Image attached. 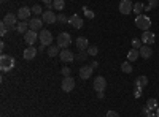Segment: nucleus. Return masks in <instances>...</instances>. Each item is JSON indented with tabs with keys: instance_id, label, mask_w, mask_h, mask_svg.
<instances>
[{
	"instance_id": "f257e3e1",
	"label": "nucleus",
	"mask_w": 159,
	"mask_h": 117,
	"mask_svg": "<svg viewBox=\"0 0 159 117\" xmlns=\"http://www.w3.org/2000/svg\"><path fill=\"white\" fill-rule=\"evenodd\" d=\"M13 68H15V59L11 56H7V54L0 56V70L2 71H11Z\"/></svg>"
},
{
	"instance_id": "f03ea898",
	"label": "nucleus",
	"mask_w": 159,
	"mask_h": 117,
	"mask_svg": "<svg viewBox=\"0 0 159 117\" xmlns=\"http://www.w3.org/2000/svg\"><path fill=\"white\" fill-rule=\"evenodd\" d=\"M135 25H137V29H140V30H150V27H151V19L147 16V15H139V16H135Z\"/></svg>"
},
{
	"instance_id": "7ed1b4c3",
	"label": "nucleus",
	"mask_w": 159,
	"mask_h": 117,
	"mask_svg": "<svg viewBox=\"0 0 159 117\" xmlns=\"http://www.w3.org/2000/svg\"><path fill=\"white\" fill-rule=\"evenodd\" d=\"M7 27H8V30H11V29H16V25H18V15H13V13H8V15H5V18H3V21H2Z\"/></svg>"
},
{
	"instance_id": "20e7f679",
	"label": "nucleus",
	"mask_w": 159,
	"mask_h": 117,
	"mask_svg": "<svg viewBox=\"0 0 159 117\" xmlns=\"http://www.w3.org/2000/svg\"><path fill=\"white\" fill-rule=\"evenodd\" d=\"M38 40H40V43H42L43 46H51V43H52L54 38H52V33L49 30H40Z\"/></svg>"
},
{
	"instance_id": "39448f33",
	"label": "nucleus",
	"mask_w": 159,
	"mask_h": 117,
	"mask_svg": "<svg viewBox=\"0 0 159 117\" xmlns=\"http://www.w3.org/2000/svg\"><path fill=\"white\" fill-rule=\"evenodd\" d=\"M70 43H72V36H70V33H67V32H61L59 35H57V46L59 48H67V46H70Z\"/></svg>"
},
{
	"instance_id": "423d86ee",
	"label": "nucleus",
	"mask_w": 159,
	"mask_h": 117,
	"mask_svg": "<svg viewBox=\"0 0 159 117\" xmlns=\"http://www.w3.org/2000/svg\"><path fill=\"white\" fill-rule=\"evenodd\" d=\"M118 8H119V13L126 16V15H129V13L134 11V3H132L130 0H121Z\"/></svg>"
},
{
	"instance_id": "0eeeda50",
	"label": "nucleus",
	"mask_w": 159,
	"mask_h": 117,
	"mask_svg": "<svg viewBox=\"0 0 159 117\" xmlns=\"http://www.w3.org/2000/svg\"><path fill=\"white\" fill-rule=\"evenodd\" d=\"M61 89L64 90V92H72V90L75 89V79L72 76L64 77V79L61 81Z\"/></svg>"
},
{
	"instance_id": "6e6552de",
	"label": "nucleus",
	"mask_w": 159,
	"mask_h": 117,
	"mask_svg": "<svg viewBox=\"0 0 159 117\" xmlns=\"http://www.w3.org/2000/svg\"><path fill=\"white\" fill-rule=\"evenodd\" d=\"M142 43L143 44H148V46H151L154 41H156V35L153 33V32H150V30H145L143 33H142Z\"/></svg>"
},
{
	"instance_id": "1a4fd4ad",
	"label": "nucleus",
	"mask_w": 159,
	"mask_h": 117,
	"mask_svg": "<svg viewBox=\"0 0 159 117\" xmlns=\"http://www.w3.org/2000/svg\"><path fill=\"white\" fill-rule=\"evenodd\" d=\"M92 87H94L96 92H103L105 87H107V81H105L103 76H97L94 79V84H92Z\"/></svg>"
},
{
	"instance_id": "9d476101",
	"label": "nucleus",
	"mask_w": 159,
	"mask_h": 117,
	"mask_svg": "<svg viewBox=\"0 0 159 117\" xmlns=\"http://www.w3.org/2000/svg\"><path fill=\"white\" fill-rule=\"evenodd\" d=\"M42 19H43V22H46V24H54V22H57V16H56V15H54V13H52L51 10L43 11Z\"/></svg>"
},
{
	"instance_id": "9b49d317",
	"label": "nucleus",
	"mask_w": 159,
	"mask_h": 117,
	"mask_svg": "<svg viewBox=\"0 0 159 117\" xmlns=\"http://www.w3.org/2000/svg\"><path fill=\"white\" fill-rule=\"evenodd\" d=\"M30 13H32V8L29 6H21L18 10V19L19 21H27L30 18Z\"/></svg>"
},
{
	"instance_id": "f8f14e48",
	"label": "nucleus",
	"mask_w": 159,
	"mask_h": 117,
	"mask_svg": "<svg viewBox=\"0 0 159 117\" xmlns=\"http://www.w3.org/2000/svg\"><path fill=\"white\" fill-rule=\"evenodd\" d=\"M42 27H43V19H40V18H32V19H29V29L30 30H42Z\"/></svg>"
},
{
	"instance_id": "ddd939ff",
	"label": "nucleus",
	"mask_w": 159,
	"mask_h": 117,
	"mask_svg": "<svg viewBox=\"0 0 159 117\" xmlns=\"http://www.w3.org/2000/svg\"><path fill=\"white\" fill-rule=\"evenodd\" d=\"M69 24L72 25V27H75V29H81L83 25H84V21L80 18L78 15H73V16L69 18Z\"/></svg>"
},
{
	"instance_id": "4468645a",
	"label": "nucleus",
	"mask_w": 159,
	"mask_h": 117,
	"mask_svg": "<svg viewBox=\"0 0 159 117\" xmlns=\"http://www.w3.org/2000/svg\"><path fill=\"white\" fill-rule=\"evenodd\" d=\"M92 73H94V68H92L91 65H86V67L80 68V77H81V79H89L92 76Z\"/></svg>"
},
{
	"instance_id": "2eb2a0df",
	"label": "nucleus",
	"mask_w": 159,
	"mask_h": 117,
	"mask_svg": "<svg viewBox=\"0 0 159 117\" xmlns=\"http://www.w3.org/2000/svg\"><path fill=\"white\" fill-rule=\"evenodd\" d=\"M75 44H76L78 51H88V48H89V41H88L86 36H78Z\"/></svg>"
},
{
	"instance_id": "dca6fc26",
	"label": "nucleus",
	"mask_w": 159,
	"mask_h": 117,
	"mask_svg": "<svg viewBox=\"0 0 159 117\" xmlns=\"http://www.w3.org/2000/svg\"><path fill=\"white\" fill-rule=\"evenodd\" d=\"M37 38H38V35H37V32L35 30H29L27 33H24V41L27 43V44H35V41H37Z\"/></svg>"
},
{
	"instance_id": "f3484780",
	"label": "nucleus",
	"mask_w": 159,
	"mask_h": 117,
	"mask_svg": "<svg viewBox=\"0 0 159 117\" xmlns=\"http://www.w3.org/2000/svg\"><path fill=\"white\" fill-rule=\"evenodd\" d=\"M73 59H75L73 52H72V51H69L67 48L61 51V60H62V62H65V63H67V62H72Z\"/></svg>"
},
{
	"instance_id": "a211bd4d",
	"label": "nucleus",
	"mask_w": 159,
	"mask_h": 117,
	"mask_svg": "<svg viewBox=\"0 0 159 117\" xmlns=\"http://www.w3.org/2000/svg\"><path fill=\"white\" fill-rule=\"evenodd\" d=\"M139 52H140V57H143V59H150V57L153 56V49H151V46L145 44V46H142V48L139 49Z\"/></svg>"
},
{
	"instance_id": "6ab92c4d",
	"label": "nucleus",
	"mask_w": 159,
	"mask_h": 117,
	"mask_svg": "<svg viewBox=\"0 0 159 117\" xmlns=\"http://www.w3.org/2000/svg\"><path fill=\"white\" fill-rule=\"evenodd\" d=\"M37 52H38V49H35L34 46H29L27 49L24 51V59L25 60H32V59H35V56H37Z\"/></svg>"
},
{
	"instance_id": "aec40b11",
	"label": "nucleus",
	"mask_w": 159,
	"mask_h": 117,
	"mask_svg": "<svg viewBox=\"0 0 159 117\" xmlns=\"http://www.w3.org/2000/svg\"><path fill=\"white\" fill-rule=\"evenodd\" d=\"M30 29H29V21H19L18 25H16V32L18 33H27Z\"/></svg>"
},
{
	"instance_id": "412c9836",
	"label": "nucleus",
	"mask_w": 159,
	"mask_h": 117,
	"mask_svg": "<svg viewBox=\"0 0 159 117\" xmlns=\"http://www.w3.org/2000/svg\"><path fill=\"white\" fill-rule=\"evenodd\" d=\"M140 57V52H139V49H134V48H132L130 51H129V52H127V60L132 63V62H135L137 59Z\"/></svg>"
},
{
	"instance_id": "4be33fe9",
	"label": "nucleus",
	"mask_w": 159,
	"mask_h": 117,
	"mask_svg": "<svg viewBox=\"0 0 159 117\" xmlns=\"http://www.w3.org/2000/svg\"><path fill=\"white\" fill-rule=\"evenodd\" d=\"M134 84L139 86V87H145V86L148 84V77H147V76H139L137 79L134 81Z\"/></svg>"
},
{
	"instance_id": "5701e85b",
	"label": "nucleus",
	"mask_w": 159,
	"mask_h": 117,
	"mask_svg": "<svg viewBox=\"0 0 159 117\" xmlns=\"http://www.w3.org/2000/svg\"><path fill=\"white\" fill-rule=\"evenodd\" d=\"M59 46H48V56L49 57H56L59 54Z\"/></svg>"
},
{
	"instance_id": "b1692460",
	"label": "nucleus",
	"mask_w": 159,
	"mask_h": 117,
	"mask_svg": "<svg viewBox=\"0 0 159 117\" xmlns=\"http://www.w3.org/2000/svg\"><path fill=\"white\" fill-rule=\"evenodd\" d=\"M142 11H145V5L142 2H135L134 3V13L139 16V15H142Z\"/></svg>"
},
{
	"instance_id": "393cba45",
	"label": "nucleus",
	"mask_w": 159,
	"mask_h": 117,
	"mask_svg": "<svg viewBox=\"0 0 159 117\" xmlns=\"http://www.w3.org/2000/svg\"><path fill=\"white\" fill-rule=\"evenodd\" d=\"M64 6H65V0H54V2H52V8H54V10L62 11Z\"/></svg>"
},
{
	"instance_id": "a878e982",
	"label": "nucleus",
	"mask_w": 159,
	"mask_h": 117,
	"mask_svg": "<svg viewBox=\"0 0 159 117\" xmlns=\"http://www.w3.org/2000/svg\"><path fill=\"white\" fill-rule=\"evenodd\" d=\"M121 70L126 73V74H129V73H132V65H130V62L127 60V62H123L121 63Z\"/></svg>"
},
{
	"instance_id": "bb28decb",
	"label": "nucleus",
	"mask_w": 159,
	"mask_h": 117,
	"mask_svg": "<svg viewBox=\"0 0 159 117\" xmlns=\"http://www.w3.org/2000/svg\"><path fill=\"white\" fill-rule=\"evenodd\" d=\"M147 106H148L150 109H157L159 103H157V100H156V98H150V100L147 101Z\"/></svg>"
},
{
	"instance_id": "cd10ccee",
	"label": "nucleus",
	"mask_w": 159,
	"mask_h": 117,
	"mask_svg": "<svg viewBox=\"0 0 159 117\" xmlns=\"http://www.w3.org/2000/svg\"><path fill=\"white\" fill-rule=\"evenodd\" d=\"M30 8H32L34 15H43V8L40 6V5H34V6H30Z\"/></svg>"
},
{
	"instance_id": "c85d7f7f",
	"label": "nucleus",
	"mask_w": 159,
	"mask_h": 117,
	"mask_svg": "<svg viewBox=\"0 0 159 117\" xmlns=\"http://www.w3.org/2000/svg\"><path fill=\"white\" fill-rule=\"evenodd\" d=\"M97 52H99V48L97 46H89L88 48V54L89 56H97Z\"/></svg>"
},
{
	"instance_id": "c756f323",
	"label": "nucleus",
	"mask_w": 159,
	"mask_h": 117,
	"mask_svg": "<svg viewBox=\"0 0 159 117\" xmlns=\"http://www.w3.org/2000/svg\"><path fill=\"white\" fill-rule=\"evenodd\" d=\"M142 94H143V87L135 86V89H134V97H135V98H140V97H142Z\"/></svg>"
},
{
	"instance_id": "7c9ffc66",
	"label": "nucleus",
	"mask_w": 159,
	"mask_h": 117,
	"mask_svg": "<svg viewBox=\"0 0 159 117\" xmlns=\"http://www.w3.org/2000/svg\"><path fill=\"white\" fill-rule=\"evenodd\" d=\"M86 56H89L88 51H80L78 56H76V60H86Z\"/></svg>"
},
{
	"instance_id": "2f4dec72",
	"label": "nucleus",
	"mask_w": 159,
	"mask_h": 117,
	"mask_svg": "<svg viewBox=\"0 0 159 117\" xmlns=\"http://www.w3.org/2000/svg\"><path fill=\"white\" fill-rule=\"evenodd\" d=\"M83 11H84V15H86V18H89V19H92L96 15H94V11H91L89 8H86V6H83Z\"/></svg>"
},
{
	"instance_id": "473e14b6",
	"label": "nucleus",
	"mask_w": 159,
	"mask_h": 117,
	"mask_svg": "<svg viewBox=\"0 0 159 117\" xmlns=\"http://www.w3.org/2000/svg\"><path fill=\"white\" fill-rule=\"evenodd\" d=\"M132 46H134V49H140V48H142V40H139V38H134V40H132Z\"/></svg>"
},
{
	"instance_id": "72a5a7b5",
	"label": "nucleus",
	"mask_w": 159,
	"mask_h": 117,
	"mask_svg": "<svg viewBox=\"0 0 159 117\" xmlns=\"http://www.w3.org/2000/svg\"><path fill=\"white\" fill-rule=\"evenodd\" d=\"M57 22H61V24H67V22H69V18L65 16V15H62V13H61V15L57 16Z\"/></svg>"
},
{
	"instance_id": "f704fd0d",
	"label": "nucleus",
	"mask_w": 159,
	"mask_h": 117,
	"mask_svg": "<svg viewBox=\"0 0 159 117\" xmlns=\"http://www.w3.org/2000/svg\"><path fill=\"white\" fill-rule=\"evenodd\" d=\"M8 33V27H7V25L2 22V24H0V35H2V36H5Z\"/></svg>"
},
{
	"instance_id": "c9c22d12",
	"label": "nucleus",
	"mask_w": 159,
	"mask_h": 117,
	"mask_svg": "<svg viewBox=\"0 0 159 117\" xmlns=\"http://www.w3.org/2000/svg\"><path fill=\"white\" fill-rule=\"evenodd\" d=\"M70 71H72V70H70L69 67H64V68L61 70V73H62V76H64V77H67V76H70Z\"/></svg>"
},
{
	"instance_id": "e433bc0d",
	"label": "nucleus",
	"mask_w": 159,
	"mask_h": 117,
	"mask_svg": "<svg viewBox=\"0 0 159 117\" xmlns=\"http://www.w3.org/2000/svg\"><path fill=\"white\" fill-rule=\"evenodd\" d=\"M148 5H150L151 8H156V6L159 5V0H148Z\"/></svg>"
},
{
	"instance_id": "4c0bfd02",
	"label": "nucleus",
	"mask_w": 159,
	"mask_h": 117,
	"mask_svg": "<svg viewBox=\"0 0 159 117\" xmlns=\"http://www.w3.org/2000/svg\"><path fill=\"white\" fill-rule=\"evenodd\" d=\"M105 117H119V114H118L116 111H108Z\"/></svg>"
},
{
	"instance_id": "58836bf2",
	"label": "nucleus",
	"mask_w": 159,
	"mask_h": 117,
	"mask_svg": "<svg viewBox=\"0 0 159 117\" xmlns=\"http://www.w3.org/2000/svg\"><path fill=\"white\" fill-rule=\"evenodd\" d=\"M142 112H143V115H150V114H151V109H150L148 106H145V108L142 109Z\"/></svg>"
},
{
	"instance_id": "ea45409f",
	"label": "nucleus",
	"mask_w": 159,
	"mask_h": 117,
	"mask_svg": "<svg viewBox=\"0 0 159 117\" xmlns=\"http://www.w3.org/2000/svg\"><path fill=\"white\" fill-rule=\"evenodd\" d=\"M91 67H92V68H94V70H96V68L99 67V62H96V60H94V62H92V63H91Z\"/></svg>"
},
{
	"instance_id": "a19ab883",
	"label": "nucleus",
	"mask_w": 159,
	"mask_h": 117,
	"mask_svg": "<svg viewBox=\"0 0 159 117\" xmlns=\"http://www.w3.org/2000/svg\"><path fill=\"white\" fill-rule=\"evenodd\" d=\"M42 2H43V3H46V5H51L52 2H54V0H42Z\"/></svg>"
},
{
	"instance_id": "79ce46f5",
	"label": "nucleus",
	"mask_w": 159,
	"mask_h": 117,
	"mask_svg": "<svg viewBox=\"0 0 159 117\" xmlns=\"http://www.w3.org/2000/svg\"><path fill=\"white\" fill-rule=\"evenodd\" d=\"M97 97H99V98H105V95H103V92H97Z\"/></svg>"
},
{
	"instance_id": "37998d69",
	"label": "nucleus",
	"mask_w": 159,
	"mask_h": 117,
	"mask_svg": "<svg viewBox=\"0 0 159 117\" xmlns=\"http://www.w3.org/2000/svg\"><path fill=\"white\" fill-rule=\"evenodd\" d=\"M147 117H157V115H156V114H153V112H151V114H150V115H147Z\"/></svg>"
},
{
	"instance_id": "c03bdc74",
	"label": "nucleus",
	"mask_w": 159,
	"mask_h": 117,
	"mask_svg": "<svg viewBox=\"0 0 159 117\" xmlns=\"http://www.w3.org/2000/svg\"><path fill=\"white\" fill-rule=\"evenodd\" d=\"M156 115L159 117V106H157V109H156Z\"/></svg>"
}]
</instances>
